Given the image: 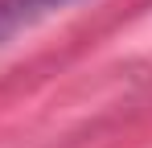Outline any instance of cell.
Wrapping results in <instances>:
<instances>
[{"instance_id": "cell-1", "label": "cell", "mask_w": 152, "mask_h": 148, "mask_svg": "<svg viewBox=\"0 0 152 148\" xmlns=\"http://www.w3.org/2000/svg\"><path fill=\"white\" fill-rule=\"evenodd\" d=\"M74 0H0V45H8L21 29H33L53 12H62Z\"/></svg>"}]
</instances>
